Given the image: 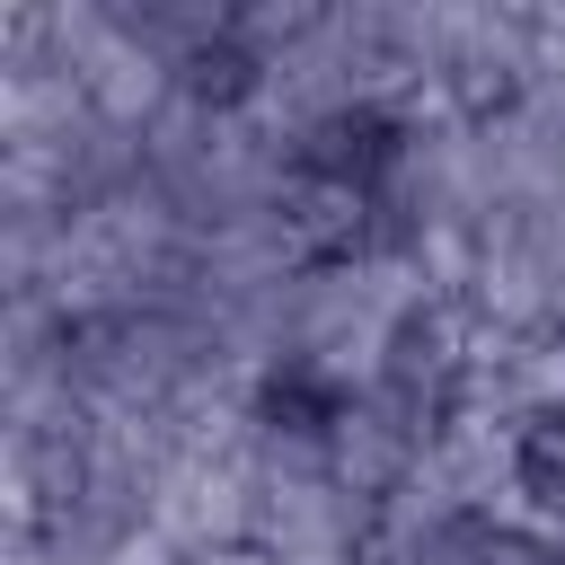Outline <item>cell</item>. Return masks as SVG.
<instances>
[{
	"label": "cell",
	"mask_w": 565,
	"mask_h": 565,
	"mask_svg": "<svg viewBox=\"0 0 565 565\" xmlns=\"http://www.w3.org/2000/svg\"><path fill=\"white\" fill-rule=\"evenodd\" d=\"M503 468H512V486H521L539 512H565V406H556V397L530 406V415L512 424Z\"/></svg>",
	"instance_id": "obj_1"
}]
</instances>
